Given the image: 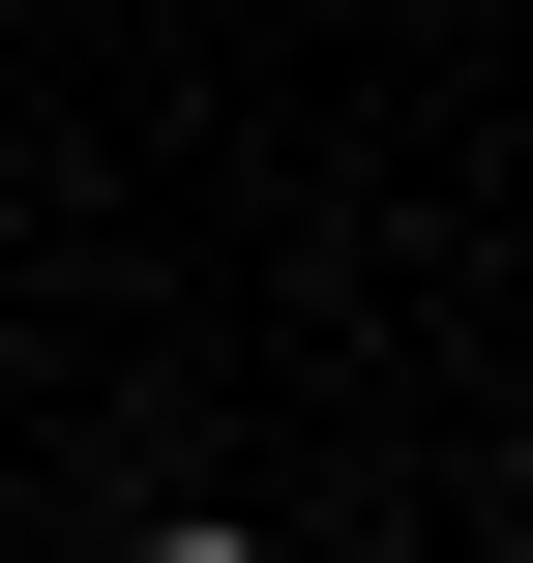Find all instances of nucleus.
<instances>
[{"label":"nucleus","mask_w":533,"mask_h":563,"mask_svg":"<svg viewBox=\"0 0 533 563\" xmlns=\"http://www.w3.org/2000/svg\"><path fill=\"white\" fill-rule=\"evenodd\" d=\"M148 563H267V534H208V505H178V534H148Z\"/></svg>","instance_id":"f257e3e1"}]
</instances>
